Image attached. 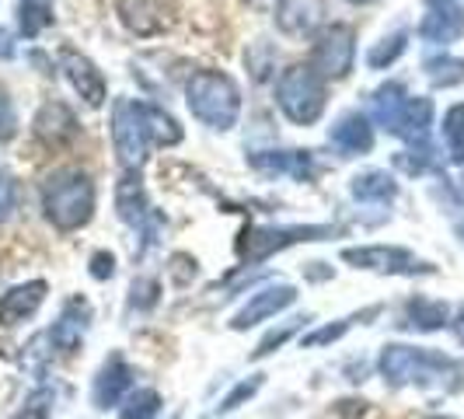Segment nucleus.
Returning a JSON list of instances; mask_svg holds the SVG:
<instances>
[{
  "label": "nucleus",
  "mask_w": 464,
  "mask_h": 419,
  "mask_svg": "<svg viewBox=\"0 0 464 419\" xmlns=\"http://www.w3.org/2000/svg\"><path fill=\"white\" fill-rule=\"evenodd\" d=\"M377 367L384 374L388 385H419V388H447L454 385V377L461 374V367L443 356L437 349H419V346H401V343H392V346L381 349V360Z\"/></svg>",
  "instance_id": "obj_1"
},
{
  "label": "nucleus",
  "mask_w": 464,
  "mask_h": 419,
  "mask_svg": "<svg viewBox=\"0 0 464 419\" xmlns=\"http://www.w3.org/2000/svg\"><path fill=\"white\" fill-rule=\"evenodd\" d=\"M46 220L60 231H77L94 217V182L81 168H60L43 182Z\"/></svg>",
  "instance_id": "obj_2"
},
{
  "label": "nucleus",
  "mask_w": 464,
  "mask_h": 419,
  "mask_svg": "<svg viewBox=\"0 0 464 419\" xmlns=\"http://www.w3.org/2000/svg\"><path fill=\"white\" fill-rule=\"evenodd\" d=\"M188 112L199 119L209 130H231L237 116H241V92L227 73L220 70H199L192 73L186 88Z\"/></svg>",
  "instance_id": "obj_3"
},
{
  "label": "nucleus",
  "mask_w": 464,
  "mask_h": 419,
  "mask_svg": "<svg viewBox=\"0 0 464 419\" xmlns=\"http://www.w3.org/2000/svg\"><path fill=\"white\" fill-rule=\"evenodd\" d=\"M276 105L297 126H314L325 112V77L311 63H294L279 73Z\"/></svg>",
  "instance_id": "obj_4"
},
{
  "label": "nucleus",
  "mask_w": 464,
  "mask_h": 419,
  "mask_svg": "<svg viewBox=\"0 0 464 419\" xmlns=\"http://www.w3.org/2000/svg\"><path fill=\"white\" fill-rule=\"evenodd\" d=\"M112 143H116L119 164L126 171H140L143 168L147 147H150L147 119H143V102L116 98V105H112Z\"/></svg>",
  "instance_id": "obj_5"
},
{
  "label": "nucleus",
  "mask_w": 464,
  "mask_h": 419,
  "mask_svg": "<svg viewBox=\"0 0 464 419\" xmlns=\"http://www.w3.org/2000/svg\"><path fill=\"white\" fill-rule=\"evenodd\" d=\"M332 238V228L325 224H297V228H248L237 241V256L245 258V266H258L269 256H276L290 245H301V241H325Z\"/></svg>",
  "instance_id": "obj_6"
},
{
  "label": "nucleus",
  "mask_w": 464,
  "mask_h": 419,
  "mask_svg": "<svg viewBox=\"0 0 464 419\" xmlns=\"http://www.w3.org/2000/svg\"><path fill=\"white\" fill-rule=\"evenodd\" d=\"M343 262L353 269H367V273H384V277H426L433 273V266L426 258H419L409 248L398 245H360V248H343Z\"/></svg>",
  "instance_id": "obj_7"
},
{
  "label": "nucleus",
  "mask_w": 464,
  "mask_h": 419,
  "mask_svg": "<svg viewBox=\"0 0 464 419\" xmlns=\"http://www.w3.org/2000/svg\"><path fill=\"white\" fill-rule=\"evenodd\" d=\"M353 60H356V32L353 24H332L318 35V43L311 49V67L318 70L322 77H346L353 70Z\"/></svg>",
  "instance_id": "obj_8"
},
{
  "label": "nucleus",
  "mask_w": 464,
  "mask_h": 419,
  "mask_svg": "<svg viewBox=\"0 0 464 419\" xmlns=\"http://www.w3.org/2000/svg\"><path fill=\"white\" fill-rule=\"evenodd\" d=\"M116 210H119V220L143 234V241H154V238H158L161 217H158V210L150 207L147 189H143L137 171H130L116 186Z\"/></svg>",
  "instance_id": "obj_9"
},
{
  "label": "nucleus",
  "mask_w": 464,
  "mask_h": 419,
  "mask_svg": "<svg viewBox=\"0 0 464 419\" xmlns=\"http://www.w3.org/2000/svg\"><path fill=\"white\" fill-rule=\"evenodd\" d=\"M60 70H63V77L70 81V88L81 94L92 109L105 105V98H109V84H105L102 70L94 67L84 53H77V49H60Z\"/></svg>",
  "instance_id": "obj_10"
},
{
  "label": "nucleus",
  "mask_w": 464,
  "mask_h": 419,
  "mask_svg": "<svg viewBox=\"0 0 464 419\" xmlns=\"http://www.w3.org/2000/svg\"><path fill=\"white\" fill-rule=\"evenodd\" d=\"M294 301H297V290H294L290 283H269V287L256 290V294L248 297V304L234 315L231 328L241 332V328H252V326H258V322H269V318H276L279 311H286Z\"/></svg>",
  "instance_id": "obj_11"
},
{
  "label": "nucleus",
  "mask_w": 464,
  "mask_h": 419,
  "mask_svg": "<svg viewBox=\"0 0 464 419\" xmlns=\"http://www.w3.org/2000/svg\"><path fill=\"white\" fill-rule=\"evenodd\" d=\"M464 32V7L458 0H430V11L422 15L419 22V35L426 43H437V46H450L458 43Z\"/></svg>",
  "instance_id": "obj_12"
},
{
  "label": "nucleus",
  "mask_w": 464,
  "mask_h": 419,
  "mask_svg": "<svg viewBox=\"0 0 464 419\" xmlns=\"http://www.w3.org/2000/svg\"><path fill=\"white\" fill-rule=\"evenodd\" d=\"M248 164L266 175H290L297 182H311L318 175V164L311 158V151H252Z\"/></svg>",
  "instance_id": "obj_13"
},
{
  "label": "nucleus",
  "mask_w": 464,
  "mask_h": 419,
  "mask_svg": "<svg viewBox=\"0 0 464 419\" xmlns=\"http://www.w3.org/2000/svg\"><path fill=\"white\" fill-rule=\"evenodd\" d=\"M88 326H92V307L84 297H70L60 311V318L49 328V343L60 349V353H73L81 346V339L88 336Z\"/></svg>",
  "instance_id": "obj_14"
},
{
  "label": "nucleus",
  "mask_w": 464,
  "mask_h": 419,
  "mask_svg": "<svg viewBox=\"0 0 464 419\" xmlns=\"http://www.w3.org/2000/svg\"><path fill=\"white\" fill-rule=\"evenodd\" d=\"M130 388H133V371H130V364L122 360V353H112V356L102 364L98 377H94L92 398L98 409H112V405H119L122 398L130 395Z\"/></svg>",
  "instance_id": "obj_15"
},
{
  "label": "nucleus",
  "mask_w": 464,
  "mask_h": 419,
  "mask_svg": "<svg viewBox=\"0 0 464 419\" xmlns=\"http://www.w3.org/2000/svg\"><path fill=\"white\" fill-rule=\"evenodd\" d=\"M46 301V283L43 279H28V283H18L11 290L0 294V326L14 328L22 326L24 318H32Z\"/></svg>",
  "instance_id": "obj_16"
},
{
  "label": "nucleus",
  "mask_w": 464,
  "mask_h": 419,
  "mask_svg": "<svg viewBox=\"0 0 464 419\" xmlns=\"http://www.w3.org/2000/svg\"><path fill=\"white\" fill-rule=\"evenodd\" d=\"M328 143L343 154V158H356V154H371L373 147V126L363 112H346L332 122L328 130Z\"/></svg>",
  "instance_id": "obj_17"
},
{
  "label": "nucleus",
  "mask_w": 464,
  "mask_h": 419,
  "mask_svg": "<svg viewBox=\"0 0 464 419\" xmlns=\"http://www.w3.org/2000/svg\"><path fill=\"white\" fill-rule=\"evenodd\" d=\"M325 22V0H279L276 24L283 35H311L318 24Z\"/></svg>",
  "instance_id": "obj_18"
},
{
  "label": "nucleus",
  "mask_w": 464,
  "mask_h": 419,
  "mask_svg": "<svg viewBox=\"0 0 464 419\" xmlns=\"http://www.w3.org/2000/svg\"><path fill=\"white\" fill-rule=\"evenodd\" d=\"M81 133V126H77V119L70 112L63 102H46L43 109H39V116H35V137L49 143V147H67L73 143Z\"/></svg>",
  "instance_id": "obj_19"
},
{
  "label": "nucleus",
  "mask_w": 464,
  "mask_h": 419,
  "mask_svg": "<svg viewBox=\"0 0 464 419\" xmlns=\"http://www.w3.org/2000/svg\"><path fill=\"white\" fill-rule=\"evenodd\" d=\"M405 109H409V92H405V84H398V81H388V84H381V88L371 94L373 122H377L381 130H388V133H398Z\"/></svg>",
  "instance_id": "obj_20"
},
{
  "label": "nucleus",
  "mask_w": 464,
  "mask_h": 419,
  "mask_svg": "<svg viewBox=\"0 0 464 419\" xmlns=\"http://www.w3.org/2000/svg\"><path fill=\"white\" fill-rule=\"evenodd\" d=\"M349 192H353V200H356V203H392V200L398 196V182L388 175V171L371 168V171L353 175Z\"/></svg>",
  "instance_id": "obj_21"
},
{
  "label": "nucleus",
  "mask_w": 464,
  "mask_h": 419,
  "mask_svg": "<svg viewBox=\"0 0 464 419\" xmlns=\"http://www.w3.org/2000/svg\"><path fill=\"white\" fill-rule=\"evenodd\" d=\"M430 126H433V102L430 98H409V109L401 116L395 137H401L409 147H426L430 143Z\"/></svg>",
  "instance_id": "obj_22"
},
{
  "label": "nucleus",
  "mask_w": 464,
  "mask_h": 419,
  "mask_svg": "<svg viewBox=\"0 0 464 419\" xmlns=\"http://www.w3.org/2000/svg\"><path fill=\"white\" fill-rule=\"evenodd\" d=\"M450 322V307L443 301H430V297H412L405 304V326L419 328V332H437Z\"/></svg>",
  "instance_id": "obj_23"
},
{
  "label": "nucleus",
  "mask_w": 464,
  "mask_h": 419,
  "mask_svg": "<svg viewBox=\"0 0 464 419\" xmlns=\"http://www.w3.org/2000/svg\"><path fill=\"white\" fill-rule=\"evenodd\" d=\"M119 15L122 22L130 24L137 35H150V32H161V11L154 0H119Z\"/></svg>",
  "instance_id": "obj_24"
},
{
  "label": "nucleus",
  "mask_w": 464,
  "mask_h": 419,
  "mask_svg": "<svg viewBox=\"0 0 464 419\" xmlns=\"http://www.w3.org/2000/svg\"><path fill=\"white\" fill-rule=\"evenodd\" d=\"M143 119H147V133H150V143H161V147H171L182 140V126L168 116L158 105H147L143 102Z\"/></svg>",
  "instance_id": "obj_25"
},
{
  "label": "nucleus",
  "mask_w": 464,
  "mask_h": 419,
  "mask_svg": "<svg viewBox=\"0 0 464 419\" xmlns=\"http://www.w3.org/2000/svg\"><path fill=\"white\" fill-rule=\"evenodd\" d=\"M443 147L454 164H464V102L450 105L443 116Z\"/></svg>",
  "instance_id": "obj_26"
},
{
  "label": "nucleus",
  "mask_w": 464,
  "mask_h": 419,
  "mask_svg": "<svg viewBox=\"0 0 464 419\" xmlns=\"http://www.w3.org/2000/svg\"><path fill=\"white\" fill-rule=\"evenodd\" d=\"M18 22L28 39H35L43 28L53 24V0H22L18 4Z\"/></svg>",
  "instance_id": "obj_27"
},
{
  "label": "nucleus",
  "mask_w": 464,
  "mask_h": 419,
  "mask_svg": "<svg viewBox=\"0 0 464 419\" xmlns=\"http://www.w3.org/2000/svg\"><path fill=\"white\" fill-rule=\"evenodd\" d=\"M422 70L437 88H450V84L464 81V60H458V56H430Z\"/></svg>",
  "instance_id": "obj_28"
},
{
  "label": "nucleus",
  "mask_w": 464,
  "mask_h": 419,
  "mask_svg": "<svg viewBox=\"0 0 464 419\" xmlns=\"http://www.w3.org/2000/svg\"><path fill=\"white\" fill-rule=\"evenodd\" d=\"M405 49H409V32H392V35H384V39L367 53V63H371L373 70L392 67Z\"/></svg>",
  "instance_id": "obj_29"
},
{
  "label": "nucleus",
  "mask_w": 464,
  "mask_h": 419,
  "mask_svg": "<svg viewBox=\"0 0 464 419\" xmlns=\"http://www.w3.org/2000/svg\"><path fill=\"white\" fill-rule=\"evenodd\" d=\"M158 413H161V395L154 388H140V392H130L119 419H154Z\"/></svg>",
  "instance_id": "obj_30"
},
{
  "label": "nucleus",
  "mask_w": 464,
  "mask_h": 419,
  "mask_svg": "<svg viewBox=\"0 0 464 419\" xmlns=\"http://www.w3.org/2000/svg\"><path fill=\"white\" fill-rule=\"evenodd\" d=\"M304 322H307V318H294V322H286V326L273 328V332H269V336H266V339L258 343V349L252 353V356H256V360H262V356H269V353L283 346V343H286V339H290V336H294V332H297V328H301Z\"/></svg>",
  "instance_id": "obj_31"
},
{
  "label": "nucleus",
  "mask_w": 464,
  "mask_h": 419,
  "mask_svg": "<svg viewBox=\"0 0 464 419\" xmlns=\"http://www.w3.org/2000/svg\"><path fill=\"white\" fill-rule=\"evenodd\" d=\"M349 322L353 318H346V322H335V326H322V328H314V332H307L301 339V346L304 349H314V346H328V343H335V339H343L349 332Z\"/></svg>",
  "instance_id": "obj_32"
},
{
  "label": "nucleus",
  "mask_w": 464,
  "mask_h": 419,
  "mask_svg": "<svg viewBox=\"0 0 464 419\" xmlns=\"http://www.w3.org/2000/svg\"><path fill=\"white\" fill-rule=\"evenodd\" d=\"M49 409H53V392L39 388L35 395H28L24 409H18L14 419H49Z\"/></svg>",
  "instance_id": "obj_33"
},
{
  "label": "nucleus",
  "mask_w": 464,
  "mask_h": 419,
  "mask_svg": "<svg viewBox=\"0 0 464 419\" xmlns=\"http://www.w3.org/2000/svg\"><path fill=\"white\" fill-rule=\"evenodd\" d=\"M258 388H262V374H256V377H248V381H241V385L234 388L231 395H227L224 402H220V413H234L237 405H245L248 398L256 395Z\"/></svg>",
  "instance_id": "obj_34"
},
{
  "label": "nucleus",
  "mask_w": 464,
  "mask_h": 419,
  "mask_svg": "<svg viewBox=\"0 0 464 419\" xmlns=\"http://www.w3.org/2000/svg\"><path fill=\"white\" fill-rule=\"evenodd\" d=\"M14 133H18V112H14L11 98L0 92V143H7Z\"/></svg>",
  "instance_id": "obj_35"
},
{
  "label": "nucleus",
  "mask_w": 464,
  "mask_h": 419,
  "mask_svg": "<svg viewBox=\"0 0 464 419\" xmlns=\"http://www.w3.org/2000/svg\"><path fill=\"white\" fill-rule=\"evenodd\" d=\"M11 213H14V182H11V175L0 168V224H4Z\"/></svg>",
  "instance_id": "obj_36"
},
{
  "label": "nucleus",
  "mask_w": 464,
  "mask_h": 419,
  "mask_svg": "<svg viewBox=\"0 0 464 419\" xmlns=\"http://www.w3.org/2000/svg\"><path fill=\"white\" fill-rule=\"evenodd\" d=\"M116 273V258L109 256V252H94L92 258V277L94 279H109Z\"/></svg>",
  "instance_id": "obj_37"
},
{
  "label": "nucleus",
  "mask_w": 464,
  "mask_h": 419,
  "mask_svg": "<svg viewBox=\"0 0 464 419\" xmlns=\"http://www.w3.org/2000/svg\"><path fill=\"white\" fill-rule=\"evenodd\" d=\"M133 294H140L143 307H150V304L158 301V279H140V283H133Z\"/></svg>",
  "instance_id": "obj_38"
},
{
  "label": "nucleus",
  "mask_w": 464,
  "mask_h": 419,
  "mask_svg": "<svg viewBox=\"0 0 464 419\" xmlns=\"http://www.w3.org/2000/svg\"><path fill=\"white\" fill-rule=\"evenodd\" d=\"M14 56V39L7 28H0V60H11Z\"/></svg>",
  "instance_id": "obj_39"
},
{
  "label": "nucleus",
  "mask_w": 464,
  "mask_h": 419,
  "mask_svg": "<svg viewBox=\"0 0 464 419\" xmlns=\"http://www.w3.org/2000/svg\"><path fill=\"white\" fill-rule=\"evenodd\" d=\"M454 332H458V339L464 343V307L458 311V318H454Z\"/></svg>",
  "instance_id": "obj_40"
},
{
  "label": "nucleus",
  "mask_w": 464,
  "mask_h": 419,
  "mask_svg": "<svg viewBox=\"0 0 464 419\" xmlns=\"http://www.w3.org/2000/svg\"><path fill=\"white\" fill-rule=\"evenodd\" d=\"M349 4H371V0H349Z\"/></svg>",
  "instance_id": "obj_41"
},
{
  "label": "nucleus",
  "mask_w": 464,
  "mask_h": 419,
  "mask_svg": "<svg viewBox=\"0 0 464 419\" xmlns=\"http://www.w3.org/2000/svg\"><path fill=\"white\" fill-rule=\"evenodd\" d=\"M458 234H461V241H464V224H461V228H458Z\"/></svg>",
  "instance_id": "obj_42"
},
{
  "label": "nucleus",
  "mask_w": 464,
  "mask_h": 419,
  "mask_svg": "<svg viewBox=\"0 0 464 419\" xmlns=\"http://www.w3.org/2000/svg\"><path fill=\"white\" fill-rule=\"evenodd\" d=\"M430 419H450V416H430Z\"/></svg>",
  "instance_id": "obj_43"
}]
</instances>
